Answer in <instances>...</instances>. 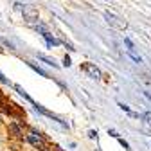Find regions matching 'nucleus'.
Returning a JSON list of instances; mask_svg holds the SVG:
<instances>
[{
  "label": "nucleus",
  "instance_id": "obj_3",
  "mask_svg": "<svg viewBox=\"0 0 151 151\" xmlns=\"http://www.w3.org/2000/svg\"><path fill=\"white\" fill-rule=\"evenodd\" d=\"M24 18L29 22V24H32V22H36L38 20V9L36 7H32V6H24Z\"/></svg>",
  "mask_w": 151,
  "mask_h": 151
},
{
  "label": "nucleus",
  "instance_id": "obj_1",
  "mask_svg": "<svg viewBox=\"0 0 151 151\" xmlns=\"http://www.w3.org/2000/svg\"><path fill=\"white\" fill-rule=\"evenodd\" d=\"M104 18H106V22H108L110 25H113V27L119 29V31H124V29L128 27V22H126V20H122V18H119V16H115V14H111L110 11L104 13Z\"/></svg>",
  "mask_w": 151,
  "mask_h": 151
},
{
  "label": "nucleus",
  "instance_id": "obj_8",
  "mask_svg": "<svg viewBox=\"0 0 151 151\" xmlns=\"http://www.w3.org/2000/svg\"><path fill=\"white\" fill-rule=\"evenodd\" d=\"M14 88H16V92H18V93H20V96H22V97H25V99H27V101H29V103H31V104H32V106H34V104H36V103H34V101H32V99H31V97H29V96H27V92H25V90H24V88H22V86H18V85H16V86H14Z\"/></svg>",
  "mask_w": 151,
  "mask_h": 151
},
{
  "label": "nucleus",
  "instance_id": "obj_19",
  "mask_svg": "<svg viewBox=\"0 0 151 151\" xmlns=\"http://www.w3.org/2000/svg\"><path fill=\"white\" fill-rule=\"evenodd\" d=\"M119 106H121V110H124V111H128V113H129V108H128L126 104H119Z\"/></svg>",
  "mask_w": 151,
  "mask_h": 151
},
{
  "label": "nucleus",
  "instance_id": "obj_17",
  "mask_svg": "<svg viewBox=\"0 0 151 151\" xmlns=\"http://www.w3.org/2000/svg\"><path fill=\"white\" fill-rule=\"evenodd\" d=\"M0 83H7V79H6V76L0 72Z\"/></svg>",
  "mask_w": 151,
  "mask_h": 151
},
{
  "label": "nucleus",
  "instance_id": "obj_9",
  "mask_svg": "<svg viewBox=\"0 0 151 151\" xmlns=\"http://www.w3.org/2000/svg\"><path fill=\"white\" fill-rule=\"evenodd\" d=\"M25 63H27V65H29V67H31L32 70H36L38 74H40V76H43V78H49V74H47L45 70H42V68L38 67V65H34V63H31V61H25Z\"/></svg>",
  "mask_w": 151,
  "mask_h": 151
},
{
  "label": "nucleus",
  "instance_id": "obj_14",
  "mask_svg": "<svg viewBox=\"0 0 151 151\" xmlns=\"http://www.w3.org/2000/svg\"><path fill=\"white\" fill-rule=\"evenodd\" d=\"M63 63H65V67H70L72 63H70V58H68V56H65V60H63Z\"/></svg>",
  "mask_w": 151,
  "mask_h": 151
},
{
  "label": "nucleus",
  "instance_id": "obj_20",
  "mask_svg": "<svg viewBox=\"0 0 151 151\" xmlns=\"http://www.w3.org/2000/svg\"><path fill=\"white\" fill-rule=\"evenodd\" d=\"M144 96H146V97H147V99L151 101V92H144Z\"/></svg>",
  "mask_w": 151,
  "mask_h": 151
},
{
  "label": "nucleus",
  "instance_id": "obj_7",
  "mask_svg": "<svg viewBox=\"0 0 151 151\" xmlns=\"http://www.w3.org/2000/svg\"><path fill=\"white\" fill-rule=\"evenodd\" d=\"M9 131L14 137H22V128L18 126V124H9Z\"/></svg>",
  "mask_w": 151,
  "mask_h": 151
},
{
  "label": "nucleus",
  "instance_id": "obj_18",
  "mask_svg": "<svg viewBox=\"0 0 151 151\" xmlns=\"http://www.w3.org/2000/svg\"><path fill=\"white\" fill-rule=\"evenodd\" d=\"M14 9H18V11H22V9H24V6H22V4H18V2H16V4H14Z\"/></svg>",
  "mask_w": 151,
  "mask_h": 151
},
{
  "label": "nucleus",
  "instance_id": "obj_6",
  "mask_svg": "<svg viewBox=\"0 0 151 151\" xmlns=\"http://www.w3.org/2000/svg\"><path fill=\"white\" fill-rule=\"evenodd\" d=\"M126 54H128V56H129V58L133 60L135 63H142V58H140V56H139V54H137L133 49H128V52H126Z\"/></svg>",
  "mask_w": 151,
  "mask_h": 151
},
{
  "label": "nucleus",
  "instance_id": "obj_13",
  "mask_svg": "<svg viewBox=\"0 0 151 151\" xmlns=\"http://www.w3.org/2000/svg\"><path fill=\"white\" fill-rule=\"evenodd\" d=\"M119 142H121V146H122V147H124V149H126V151H131V149H129V146H128V142H124V140H122V139H121V140H119Z\"/></svg>",
  "mask_w": 151,
  "mask_h": 151
},
{
  "label": "nucleus",
  "instance_id": "obj_16",
  "mask_svg": "<svg viewBox=\"0 0 151 151\" xmlns=\"http://www.w3.org/2000/svg\"><path fill=\"white\" fill-rule=\"evenodd\" d=\"M124 43L129 47V49H133V43H131V40H128V38H126V40H124Z\"/></svg>",
  "mask_w": 151,
  "mask_h": 151
},
{
  "label": "nucleus",
  "instance_id": "obj_2",
  "mask_svg": "<svg viewBox=\"0 0 151 151\" xmlns=\"http://www.w3.org/2000/svg\"><path fill=\"white\" fill-rule=\"evenodd\" d=\"M81 70H83L86 76L93 78V79H99V78H101V70L93 65V63H83V65H81Z\"/></svg>",
  "mask_w": 151,
  "mask_h": 151
},
{
  "label": "nucleus",
  "instance_id": "obj_4",
  "mask_svg": "<svg viewBox=\"0 0 151 151\" xmlns=\"http://www.w3.org/2000/svg\"><path fill=\"white\" fill-rule=\"evenodd\" d=\"M27 140H29L36 149L47 151V147H45V144H43V140H42V137H40V135H36V133H29V135H27Z\"/></svg>",
  "mask_w": 151,
  "mask_h": 151
},
{
  "label": "nucleus",
  "instance_id": "obj_10",
  "mask_svg": "<svg viewBox=\"0 0 151 151\" xmlns=\"http://www.w3.org/2000/svg\"><path fill=\"white\" fill-rule=\"evenodd\" d=\"M38 58H40L42 61H45L47 65H50V67H54V68H58V65H56V63H54V60H50V58H47V56H43V54H40V56H38Z\"/></svg>",
  "mask_w": 151,
  "mask_h": 151
},
{
  "label": "nucleus",
  "instance_id": "obj_12",
  "mask_svg": "<svg viewBox=\"0 0 151 151\" xmlns=\"http://www.w3.org/2000/svg\"><path fill=\"white\" fill-rule=\"evenodd\" d=\"M36 31H38V32H42V34H43V32H45L47 29H45V25H42V24H38V25H36Z\"/></svg>",
  "mask_w": 151,
  "mask_h": 151
},
{
  "label": "nucleus",
  "instance_id": "obj_15",
  "mask_svg": "<svg viewBox=\"0 0 151 151\" xmlns=\"http://www.w3.org/2000/svg\"><path fill=\"white\" fill-rule=\"evenodd\" d=\"M108 135H111V137H119L115 129H108Z\"/></svg>",
  "mask_w": 151,
  "mask_h": 151
},
{
  "label": "nucleus",
  "instance_id": "obj_5",
  "mask_svg": "<svg viewBox=\"0 0 151 151\" xmlns=\"http://www.w3.org/2000/svg\"><path fill=\"white\" fill-rule=\"evenodd\" d=\"M43 38L47 40V45H49V47H52V45H60V40H54V38H52L47 31L43 32Z\"/></svg>",
  "mask_w": 151,
  "mask_h": 151
},
{
  "label": "nucleus",
  "instance_id": "obj_11",
  "mask_svg": "<svg viewBox=\"0 0 151 151\" xmlns=\"http://www.w3.org/2000/svg\"><path fill=\"white\" fill-rule=\"evenodd\" d=\"M142 121H144V124H146L147 128H151V111L142 113Z\"/></svg>",
  "mask_w": 151,
  "mask_h": 151
}]
</instances>
